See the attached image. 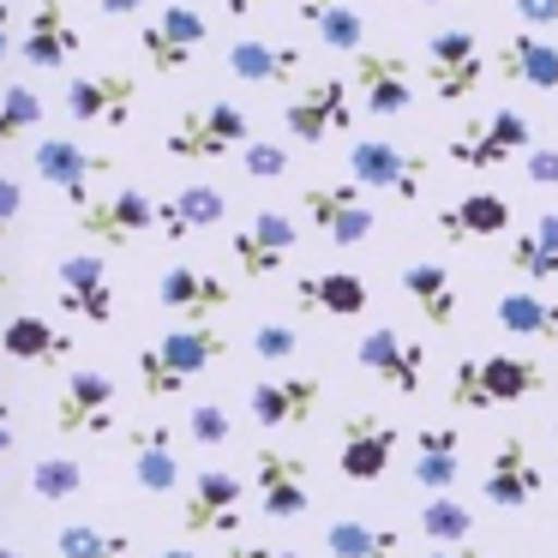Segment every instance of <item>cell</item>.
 Returning a JSON list of instances; mask_svg holds the SVG:
<instances>
[{
  "mask_svg": "<svg viewBox=\"0 0 558 558\" xmlns=\"http://www.w3.org/2000/svg\"><path fill=\"white\" fill-rule=\"evenodd\" d=\"M222 354H229L222 325H174V330H162L150 349H138V361H133L138 390H145L150 402H169V397H181L198 373H210Z\"/></svg>",
  "mask_w": 558,
  "mask_h": 558,
  "instance_id": "obj_1",
  "label": "cell"
},
{
  "mask_svg": "<svg viewBox=\"0 0 558 558\" xmlns=\"http://www.w3.org/2000/svg\"><path fill=\"white\" fill-rule=\"evenodd\" d=\"M546 390V361L541 354H469L450 373V402L469 414L486 409H517V402Z\"/></svg>",
  "mask_w": 558,
  "mask_h": 558,
  "instance_id": "obj_2",
  "label": "cell"
},
{
  "mask_svg": "<svg viewBox=\"0 0 558 558\" xmlns=\"http://www.w3.org/2000/svg\"><path fill=\"white\" fill-rule=\"evenodd\" d=\"M253 145V114L241 102H198V109L174 114V126L162 133V150L174 162H217L229 150H246Z\"/></svg>",
  "mask_w": 558,
  "mask_h": 558,
  "instance_id": "obj_3",
  "label": "cell"
},
{
  "mask_svg": "<svg viewBox=\"0 0 558 558\" xmlns=\"http://www.w3.org/2000/svg\"><path fill=\"white\" fill-rule=\"evenodd\" d=\"M445 150H450L457 169L493 174V169H505V162L529 157V150H534V126H529V114H522V109H486V114H474V121H462L457 133H450Z\"/></svg>",
  "mask_w": 558,
  "mask_h": 558,
  "instance_id": "obj_4",
  "label": "cell"
},
{
  "mask_svg": "<svg viewBox=\"0 0 558 558\" xmlns=\"http://www.w3.org/2000/svg\"><path fill=\"white\" fill-rule=\"evenodd\" d=\"M301 210H306V222L318 229V241L342 246V253H349V246H366L373 229H378L373 198H366L349 174H342V181H313L301 193Z\"/></svg>",
  "mask_w": 558,
  "mask_h": 558,
  "instance_id": "obj_5",
  "label": "cell"
},
{
  "mask_svg": "<svg viewBox=\"0 0 558 558\" xmlns=\"http://www.w3.org/2000/svg\"><path fill=\"white\" fill-rule=\"evenodd\" d=\"M354 85L342 73H318L313 85L294 90V102L282 109V133L294 145H325V138H342L354 126Z\"/></svg>",
  "mask_w": 558,
  "mask_h": 558,
  "instance_id": "obj_6",
  "label": "cell"
},
{
  "mask_svg": "<svg viewBox=\"0 0 558 558\" xmlns=\"http://www.w3.org/2000/svg\"><path fill=\"white\" fill-rule=\"evenodd\" d=\"M486 78V49L469 25H438L426 37V90H433L445 109H457L462 97H474Z\"/></svg>",
  "mask_w": 558,
  "mask_h": 558,
  "instance_id": "obj_7",
  "label": "cell"
},
{
  "mask_svg": "<svg viewBox=\"0 0 558 558\" xmlns=\"http://www.w3.org/2000/svg\"><path fill=\"white\" fill-rule=\"evenodd\" d=\"M397 445H402V433H397V421H390V414H378V409L342 414V433H337V474H342V481H354V486L385 481L390 462H397Z\"/></svg>",
  "mask_w": 558,
  "mask_h": 558,
  "instance_id": "obj_8",
  "label": "cell"
},
{
  "mask_svg": "<svg viewBox=\"0 0 558 558\" xmlns=\"http://www.w3.org/2000/svg\"><path fill=\"white\" fill-rule=\"evenodd\" d=\"M253 498L270 522L306 517L313 510V462L301 450H282V445L253 450Z\"/></svg>",
  "mask_w": 558,
  "mask_h": 558,
  "instance_id": "obj_9",
  "label": "cell"
},
{
  "mask_svg": "<svg viewBox=\"0 0 558 558\" xmlns=\"http://www.w3.org/2000/svg\"><path fill=\"white\" fill-rule=\"evenodd\" d=\"M205 43H210V19L198 13V7H181V0H169L157 19L138 25V54H145V66H150V73H162V78L186 73Z\"/></svg>",
  "mask_w": 558,
  "mask_h": 558,
  "instance_id": "obj_10",
  "label": "cell"
},
{
  "mask_svg": "<svg viewBox=\"0 0 558 558\" xmlns=\"http://www.w3.org/2000/svg\"><path fill=\"white\" fill-rule=\"evenodd\" d=\"M246 498H253V486H246L241 474L198 469L193 486H186V498H181V529L186 534H229V541H241Z\"/></svg>",
  "mask_w": 558,
  "mask_h": 558,
  "instance_id": "obj_11",
  "label": "cell"
},
{
  "mask_svg": "<svg viewBox=\"0 0 558 558\" xmlns=\"http://www.w3.org/2000/svg\"><path fill=\"white\" fill-rule=\"evenodd\" d=\"M349 181L361 193H385V198H421L426 193V157L390 145V138H354L349 145Z\"/></svg>",
  "mask_w": 558,
  "mask_h": 558,
  "instance_id": "obj_12",
  "label": "cell"
},
{
  "mask_svg": "<svg viewBox=\"0 0 558 558\" xmlns=\"http://www.w3.org/2000/svg\"><path fill=\"white\" fill-rule=\"evenodd\" d=\"M73 222L102 246H126L138 234H157V198L138 186H114V193H85L73 205Z\"/></svg>",
  "mask_w": 558,
  "mask_h": 558,
  "instance_id": "obj_13",
  "label": "cell"
},
{
  "mask_svg": "<svg viewBox=\"0 0 558 558\" xmlns=\"http://www.w3.org/2000/svg\"><path fill=\"white\" fill-rule=\"evenodd\" d=\"M133 102H138V85L121 66H90V73L66 78V90H61L66 121H78V126H126Z\"/></svg>",
  "mask_w": 558,
  "mask_h": 558,
  "instance_id": "obj_14",
  "label": "cell"
},
{
  "mask_svg": "<svg viewBox=\"0 0 558 558\" xmlns=\"http://www.w3.org/2000/svg\"><path fill=\"white\" fill-rule=\"evenodd\" d=\"M114 402H121V390H114V378L102 366H73L61 385V402H54V433L66 438L114 433Z\"/></svg>",
  "mask_w": 558,
  "mask_h": 558,
  "instance_id": "obj_15",
  "label": "cell"
},
{
  "mask_svg": "<svg viewBox=\"0 0 558 558\" xmlns=\"http://www.w3.org/2000/svg\"><path fill=\"white\" fill-rule=\"evenodd\" d=\"M294 241H301V229H294L289 210H253V217L234 229L229 258H234V270H241L246 282H265L294 258Z\"/></svg>",
  "mask_w": 558,
  "mask_h": 558,
  "instance_id": "obj_16",
  "label": "cell"
},
{
  "mask_svg": "<svg viewBox=\"0 0 558 558\" xmlns=\"http://www.w3.org/2000/svg\"><path fill=\"white\" fill-rule=\"evenodd\" d=\"M54 306L85 325H114V270L97 253H66L54 265Z\"/></svg>",
  "mask_w": 558,
  "mask_h": 558,
  "instance_id": "obj_17",
  "label": "cell"
},
{
  "mask_svg": "<svg viewBox=\"0 0 558 558\" xmlns=\"http://www.w3.org/2000/svg\"><path fill=\"white\" fill-rule=\"evenodd\" d=\"M354 361H361V373L378 378L390 397H414V390L426 385V349H421V342H409L397 325H373V330H366V337L354 342Z\"/></svg>",
  "mask_w": 558,
  "mask_h": 558,
  "instance_id": "obj_18",
  "label": "cell"
},
{
  "mask_svg": "<svg viewBox=\"0 0 558 558\" xmlns=\"http://www.w3.org/2000/svg\"><path fill=\"white\" fill-rule=\"evenodd\" d=\"M31 169H37L43 186L66 193V205H78L85 193H97L102 174H114V157H109V150H85L78 138H37Z\"/></svg>",
  "mask_w": 558,
  "mask_h": 558,
  "instance_id": "obj_19",
  "label": "cell"
},
{
  "mask_svg": "<svg viewBox=\"0 0 558 558\" xmlns=\"http://www.w3.org/2000/svg\"><path fill=\"white\" fill-rule=\"evenodd\" d=\"M318 402H325V385H318L313 373H277V378H258V385L246 390V414H253L265 433H294V426H306L318 414Z\"/></svg>",
  "mask_w": 558,
  "mask_h": 558,
  "instance_id": "obj_20",
  "label": "cell"
},
{
  "mask_svg": "<svg viewBox=\"0 0 558 558\" xmlns=\"http://www.w3.org/2000/svg\"><path fill=\"white\" fill-rule=\"evenodd\" d=\"M541 486H546V469H541V457L529 450V438H498L493 457H486V469H481V498L486 505L522 510V505L541 498Z\"/></svg>",
  "mask_w": 558,
  "mask_h": 558,
  "instance_id": "obj_21",
  "label": "cell"
},
{
  "mask_svg": "<svg viewBox=\"0 0 558 558\" xmlns=\"http://www.w3.org/2000/svg\"><path fill=\"white\" fill-rule=\"evenodd\" d=\"M126 474H133V486H145V493H174V486L186 481V462H181V450H174V426L162 421V414L126 426Z\"/></svg>",
  "mask_w": 558,
  "mask_h": 558,
  "instance_id": "obj_22",
  "label": "cell"
},
{
  "mask_svg": "<svg viewBox=\"0 0 558 558\" xmlns=\"http://www.w3.org/2000/svg\"><path fill=\"white\" fill-rule=\"evenodd\" d=\"M354 90H361L373 121H397L414 109V66L397 49H366L354 54Z\"/></svg>",
  "mask_w": 558,
  "mask_h": 558,
  "instance_id": "obj_23",
  "label": "cell"
},
{
  "mask_svg": "<svg viewBox=\"0 0 558 558\" xmlns=\"http://www.w3.org/2000/svg\"><path fill=\"white\" fill-rule=\"evenodd\" d=\"M78 49H85V37L66 19V0H37L25 19V37H19V61L37 66V73H66L78 61Z\"/></svg>",
  "mask_w": 558,
  "mask_h": 558,
  "instance_id": "obj_24",
  "label": "cell"
},
{
  "mask_svg": "<svg viewBox=\"0 0 558 558\" xmlns=\"http://www.w3.org/2000/svg\"><path fill=\"white\" fill-rule=\"evenodd\" d=\"M294 306L301 313H325V318H361L373 306V289H366L361 270L325 265V270H301L294 277Z\"/></svg>",
  "mask_w": 558,
  "mask_h": 558,
  "instance_id": "obj_25",
  "label": "cell"
},
{
  "mask_svg": "<svg viewBox=\"0 0 558 558\" xmlns=\"http://www.w3.org/2000/svg\"><path fill=\"white\" fill-rule=\"evenodd\" d=\"M462 426H450V421H433V426H421L414 433V457H409V474H414V486H421L426 498L433 493H457L462 486Z\"/></svg>",
  "mask_w": 558,
  "mask_h": 558,
  "instance_id": "obj_26",
  "label": "cell"
},
{
  "mask_svg": "<svg viewBox=\"0 0 558 558\" xmlns=\"http://www.w3.org/2000/svg\"><path fill=\"white\" fill-rule=\"evenodd\" d=\"M157 301L181 313V325H217V313L229 306V282L205 265H169L157 277Z\"/></svg>",
  "mask_w": 558,
  "mask_h": 558,
  "instance_id": "obj_27",
  "label": "cell"
},
{
  "mask_svg": "<svg viewBox=\"0 0 558 558\" xmlns=\"http://www.w3.org/2000/svg\"><path fill=\"white\" fill-rule=\"evenodd\" d=\"M229 193L222 186H181V193H169V198H157V234L162 241H193V234H210V229H222L229 222Z\"/></svg>",
  "mask_w": 558,
  "mask_h": 558,
  "instance_id": "obj_28",
  "label": "cell"
},
{
  "mask_svg": "<svg viewBox=\"0 0 558 558\" xmlns=\"http://www.w3.org/2000/svg\"><path fill=\"white\" fill-rule=\"evenodd\" d=\"M433 229L445 234L450 246H462V241H498V234H510V198L505 193H462L457 205L433 210Z\"/></svg>",
  "mask_w": 558,
  "mask_h": 558,
  "instance_id": "obj_29",
  "label": "cell"
},
{
  "mask_svg": "<svg viewBox=\"0 0 558 558\" xmlns=\"http://www.w3.org/2000/svg\"><path fill=\"white\" fill-rule=\"evenodd\" d=\"M306 54L294 49V43H265V37H241L229 43V54H222V66H229L234 85H289L294 73H301Z\"/></svg>",
  "mask_w": 558,
  "mask_h": 558,
  "instance_id": "obj_30",
  "label": "cell"
},
{
  "mask_svg": "<svg viewBox=\"0 0 558 558\" xmlns=\"http://www.w3.org/2000/svg\"><path fill=\"white\" fill-rule=\"evenodd\" d=\"M397 282H402V294H409L414 313H421L433 330H450V325H457L462 289H457V277H450V265H438V258H414V265H402Z\"/></svg>",
  "mask_w": 558,
  "mask_h": 558,
  "instance_id": "obj_31",
  "label": "cell"
},
{
  "mask_svg": "<svg viewBox=\"0 0 558 558\" xmlns=\"http://www.w3.org/2000/svg\"><path fill=\"white\" fill-rule=\"evenodd\" d=\"M498 78L522 90H558V43L534 31H510L498 43Z\"/></svg>",
  "mask_w": 558,
  "mask_h": 558,
  "instance_id": "obj_32",
  "label": "cell"
},
{
  "mask_svg": "<svg viewBox=\"0 0 558 558\" xmlns=\"http://www.w3.org/2000/svg\"><path fill=\"white\" fill-rule=\"evenodd\" d=\"M0 349L13 354L19 366H61L73 354V337L61 325H49L43 313H13L0 325Z\"/></svg>",
  "mask_w": 558,
  "mask_h": 558,
  "instance_id": "obj_33",
  "label": "cell"
},
{
  "mask_svg": "<svg viewBox=\"0 0 558 558\" xmlns=\"http://www.w3.org/2000/svg\"><path fill=\"white\" fill-rule=\"evenodd\" d=\"M505 265L517 270L522 282H558V210H541L529 229L510 234Z\"/></svg>",
  "mask_w": 558,
  "mask_h": 558,
  "instance_id": "obj_34",
  "label": "cell"
},
{
  "mask_svg": "<svg viewBox=\"0 0 558 558\" xmlns=\"http://www.w3.org/2000/svg\"><path fill=\"white\" fill-rule=\"evenodd\" d=\"M301 19L330 54H366V19L349 0H301Z\"/></svg>",
  "mask_w": 558,
  "mask_h": 558,
  "instance_id": "obj_35",
  "label": "cell"
},
{
  "mask_svg": "<svg viewBox=\"0 0 558 558\" xmlns=\"http://www.w3.org/2000/svg\"><path fill=\"white\" fill-rule=\"evenodd\" d=\"M493 318H498V330H510V337H522V342H553L558 337V301H546V294H534V289H505L493 306Z\"/></svg>",
  "mask_w": 558,
  "mask_h": 558,
  "instance_id": "obj_36",
  "label": "cell"
},
{
  "mask_svg": "<svg viewBox=\"0 0 558 558\" xmlns=\"http://www.w3.org/2000/svg\"><path fill=\"white\" fill-rule=\"evenodd\" d=\"M402 529L390 522H366V517H337L325 529V553L330 558H397Z\"/></svg>",
  "mask_w": 558,
  "mask_h": 558,
  "instance_id": "obj_37",
  "label": "cell"
},
{
  "mask_svg": "<svg viewBox=\"0 0 558 558\" xmlns=\"http://www.w3.org/2000/svg\"><path fill=\"white\" fill-rule=\"evenodd\" d=\"M25 486H31V498H37V505H66V498H78L90 486V474H85V462L66 457V450H43V457L31 462Z\"/></svg>",
  "mask_w": 558,
  "mask_h": 558,
  "instance_id": "obj_38",
  "label": "cell"
},
{
  "mask_svg": "<svg viewBox=\"0 0 558 558\" xmlns=\"http://www.w3.org/2000/svg\"><path fill=\"white\" fill-rule=\"evenodd\" d=\"M414 529H421L433 546H469L474 541V510L462 505L457 493H433V498H421V510H414Z\"/></svg>",
  "mask_w": 558,
  "mask_h": 558,
  "instance_id": "obj_39",
  "label": "cell"
},
{
  "mask_svg": "<svg viewBox=\"0 0 558 558\" xmlns=\"http://www.w3.org/2000/svg\"><path fill=\"white\" fill-rule=\"evenodd\" d=\"M43 114L49 109H43V97L31 85H0V157L25 145V138L43 126Z\"/></svg>",
  "mask_w": 558,
  "mask_h": 558,
  "instance_id": "obj_40",
  "label": "cell"
},
{
  "mask_svg": "<svg viewBox=\"0 0 558 558\" xmlns=\"http://www.w3.org/2000/svg\"><path fill=\"white\" fill-rule=\"evenodd\" d=\"M54 553H61V558H133L138 546L126 541V534H114V529H90V522H66V529L54 534Z\"/></svg>",
  "mask_w": 558,
  "mask_h": 558,
  "instance_id": "obj_41",
  "label": "cell"
},
{
  "mask_svg": "<svg viewBox=\"0 0 558 558\" xmlns=\"http://www.w3.org/2000/svg\"><path fill=\"white\" fill-rule=\"evenodd\" d=\"M186 438H193L198 450H222L234 438V421H229V409H222L217 397H198V402H186Z\"/></svg>",
  "mask_w": 558,
  "mask_h": 558,
  "instance_id": "obj_42",
  "label": "cell"
},
{
  "mask_svg": "<svg viewBox=\"0 0 558 558\" xmlns=\"http://www.w3.org/2000/svg\"><path fill=\"white\" fill-rule=\"evenodd\" d=\"M253 354L265 366H289L294 354H301V337H294V325H282V318H265V325L253 330Z\"/></svg>",
  "mask_w": 558,
  "mask_h": 558,
  "instance_id": "obj_43",
  "label": "cell"
},
{
  "mask_svg": "<svg viewBox=\"0 0 558 558\" xmlns=\"http://www.w3.org/2000/svg\"><path fill=\"white\" fill-rule=\"evenodd\" d=\"M241 169L253 174V181H277V174H289V150L270 145V138H253V145L241 150Z\"/></svg>",
  "mask_w": 558,
  "mask_h": 558,
  "instance_id": "obj_44",
  "label": "cell"
},
{
  "mask_svg": "<svg viewBox=\"0 0 558 558\" xmlns=\"http://www.w3.org/2000/svg\"><path fill=\"white\" fill-rule=\"evenodd\" d=\"M510 13H517V31H534V37L558 31V0H510Z\"/></svg>",
  "mask_w": 558,
  "mask_h": 558,
  "instance_id": "obj_45",
  "label": "cell"
},
{
  "mask_svg": "<svg viewBox=\"0 0 558 558\" xmlns=\"http://www.w3.org/2000/svg\"><path fill=\"white\" fill-rule=\"evenodd\" d=\"M19 217H25V186L13 174H0V241L19 229Z\"/></svg>",
  "mask_w": 558,
  "mask_h": 558,
  "instance_id": "obj_46",
  "label": "cell"
},
{
  "mask_svg": "<svg viewBox=\"0 0 558 558\" xmlns=\"http://www.w3.org/2000/svg\"><path fill=\"white\" fill-rule=\"evenodd\" d=\"M522 174H529L534 186H558V145H534L529 157H522Z\"/></svg>",
  "mask_w": 558,
  "mask_h": 558,
  "instance_id": "obj_47",
  "label": "cell"
},
{
  "mask_svg": "<svg viewBox=\"0 0 558 558\" xmlns=\"http://www.w3.org/2000/svg\"><path fill=\"white\" fill-rule=\"evenodd\" d=\"M229 558H301L294 546H258V541H234Z\"/></svg>",
  "mask_w": 558,
  "mask_h": 558,
  "instance_id": "obj_48",
  "label": "cell"
},
{
  "mask_svg": "<svg viewBox=\"0 0 558 558\" xmlns=\"http://www.w3.org/2000/svg\"><path fill=\"white\" fill-rule=\"evenodd\" d=\"M13 7H7V0H0V66H7V61H13V49H19V43H13Z\"/></svg>",
  "mask_w": 558,
  "mask_h": 558,
  "instance_id": "obj_49",
  "label": "cell"
},
{
  "mask_svg": "<svg viewBox=\"0 0 558 558\" xmlns=\"http://www.w3.org/2000/svg\"><path fill=\"white\" fill-rule=\"evenodd\" d=\"M13 433H19V409H13L7 397H0V457L13 450Z\"/></svg>",
  "mask_w": 558,
  "mask_h": 558,
  "instance_id": "obj_50",
  "label": "cell"
},
{
  "mask_svg": "<svg viewBox=\"0 0 558 558\" xmlns=\"http://www.w3.org/2000/svg\"><path fill=\"white\" fill-rule=\"evenodd\" d=\"M97 13H109V19H138L145 13V0H90Z\"/></svg>",
  "mask_w": 558,
  "mask_h": 558,
  "instance_id": "obj_51",
  "label": "cell"
},
{
  "mask_svg": "<svg viewBox=\"0 0 558 558\" xmlns=\"http://www.w3.org/2000/svg\"><path fill=\"white\" fill-rule=\"evenodd\" d=\"M265 7H270V0H222V13H229V19H258Z\"/></svg>",
  "mask_w": 558,
  "mask_h": 558,
  "instance_id": "obj_52",
  "label": "cell"
},
{
  "mask_svg": "<svg viewBox=\"0 0 558 558\" xmlns=\"http://www.w3.org/2000/svg\"><path fill=\"white\" fill-rule=\"evenodd\" d=\"M426 558H498V553H486V546H433Z\"/></svg>",
  "mask_w": 558,
  "mask_h": 558,
  "instance_id": "obj_53",
  "label": "cell"
},
{
  "mask_svg": "<svg viewBox=\"0 0 558 558\" xmlns=\"http://www.w3.org/2000/svg\"><path fill=\"white\" fill-rule=\"evenodd\" d=\"M133 558H198L193 546H138Z\"/></svg>",
  "mask_w": 558,
  "mask_h": 558,
  "instance_id": "obj_54",
  "label": "cell"
},
{
  "mask_svg": "<svg viewBox=\"0 0 558 558\" xmlns=\"http://www.w3.org/2000/svg\"><path fill=\"white\" fill-rule=\"evenodd\" d=\"M13 289V270H7V258H0V294Z\"/></svg>",
  "mask_w": 558,
  "mask_h": 558,
  "instance_id": "obj_55",
  "label": "cell"
},
{
  "mask_svg": "<svg viewBox=\"0 0 558 558\" xmlns=\"http://www.w3.org/2000/svg\"><path fill=\"white\" fill-rule=\"evenodd\" d=\"M0 558H25V553H19V546H0Z\"/></svg>",
  "mask_w": 558,
  "mask_h": 558,
  "instance_id": "obj_56",
  "label": "cell"
},
{
  "mask_svg": "<svg viewBox=\"0 0 558 558\" xmlns=\"http://www.w3.org/2000/svg\"><path fill=\"white\" fill-rule=\"evenodd\" d=\"M426 7H457V0H426Z\"/></svg>",
  "mask_w": 558,
  "mask_h": 558,
  "instance_id": "obj_57",
  "label": "cell"
},
{
  "mask_svg": "<svg viewBox=\"0 0 558 558\" xmlns=\"http://www.w3.org/2000/svg\"><path fill=\"white\" fill-rule=\"evenodd\" d=\"M553 438H558V409H553Z\"/></svg>",
  "mask_w": 558,
  "mask_h": 558,
  "instance_id": "obj_58",
  "label": "cell"
},
{
  "mask_svg": "<svg viewBox=\"0 0 558 558\" xmlns=\"http://www.w3.org/2000/svg\"><path fill=\"white\" fill-rule=\"evenodd\" d=\"M553 558H558V541H553Z\"/></svg>",
  "mask_w": 558,
  "mask_h": 558,
  "instance_id": "obj_59",
  "label": "cell"
}]
</instances>
